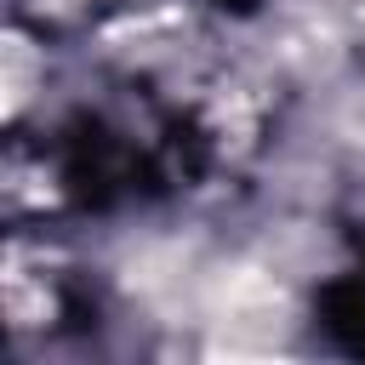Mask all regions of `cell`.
Segmentation results:
<instances>
[{
    "mask_svg": "<svg viewBox=\"0 0 365 365\" xmlns=\"http://www.w3.org/2000/svg\"><path fill=\"white\" fill-rule=\"evenodd\" d=\"M217 6H234V11H251L257 0H217Z\"/></svg>",
    "mask_w": 365,
    "mask_h": 365,
    "instance_id": "1",
    "label": "cell"
}]
</instances>
